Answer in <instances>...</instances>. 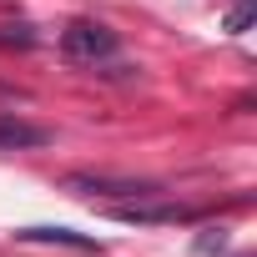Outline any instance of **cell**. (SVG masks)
<instances>
[{"mask_svg": "<svg viewBox=\"0 0 257 257\" xmlns=\"http://www.w3.org/2000/svg\"><path fill=\"white\" fill-rule=\"evenodd\" d=\"M61 187L76 197H126V202L162 197V182H152V177H106V172H71Z\"/></svg>", "mask_w": 257, "mask_h": 257, "instance_id": "1", "label": "cell"}, {"mask_svg": "<svg viewBox=\"0 0 257 257\" xmlns=\"http://www.w3.org/2000/svg\"><path fill=\"white\" fill-rule=\"evenodd\" d=\"M116 31L111 26H101V21H71L66 31H61V51L71 56V61H106V56H116Z\"/></svg>", "mask_w": 257, "mask_h": 257, "instance_id": "2", "label": "cell"}, {"mask_svg": "<svg viewBox=\"0 0 257 257\" xmlns=\"http://www.w3.org/2000/svg\"><path fill=\"white\" fill-rule=\"evenodd\" d=\"M116 222H132V227H177V222H192L197 212L182 207V202H132V207H111Z\"/></svg>", "mask_w": 257, "mask_h": 257, "instance_id": "3", "label": "cell"}, {"mask_svg": "<svg viewBox=\"0 0 257 257\" xmlns=\"http://www.w3.org/2000/svg\"><path fill=\"white\" fill-rule=\"evenodd\" d=\"M51 126H41V121H26V116H16V111H6L0 116V152H36V147H51Z\"/></svg>", "mask_w": 257, "mask_h": 257, "instance_id": "4", "label": "cell"}, {"mask_svg": "<svg viewBox=\"0 0 257 257\" xmlns=\"http://www.w3.org/2000/svg\"><path fill=\"white\" fill-rule=\"evenodd\" d=\"M16 237H21V242H51V247H76V252H101V242H96V237H81V232H71V227H21Z\"/></svg>", "mask_w": 257, "mask_h": 257, "instance_id": "5", "label": "cell"}, {"mask_svg": "<svg viewBox=\"0 0 257 257\" xmlns=\"http://www.w3.org/2000/svg\"><path fill=\"white\" fill-rule=\"evenodd\" d=\"M252 16H257V6H252V0H242V6L227 16V31H232V36H237V31H247V26H252Z\"/></svg>", "mask_w": 257, "mask_h": 257, "instance_id": "6", "label": "cell"}, {"mask_svg": "<svg viewBox=\"0 0 257 257\" xmlns=\"http://www.w3.org/2000/svg\"><path fill=\"white\" fill-rule=\"evenodd\" d=\"M31 26H0V46H31Z\"/></svg>", "mask_w": 257, "mask_h": 257, "instance_id": "7", "label": "cell"}]
</instances>
